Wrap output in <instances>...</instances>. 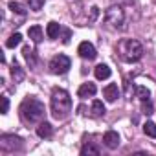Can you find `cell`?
Listing matches in <instances>:
<instances>
[{
    "label": "cell",
    "instance_id": "1",
    "mask_svg": "<svg viewBox=\"0 0 156 156\" xmlns=\"http://www.w3.org/2000/svg\"><path fill=\"white\" fill-rule=\"evenodd\" d=\"M72 110V98L66 90L62 88H53L51 92V114L55 119H64L68 118Z\"/></svg>",
    "mask_w": 156,
    "mask_h": 156
},
{
    "label": "cell",
    "instance_id": "2",
    "mask_svg": "<svg viewBox=\"0 0 156 156\" xmlns=\"http://www.w3.org/2000/svg\"><path fill=\"white\" fill-rule=\"evenodd\" d=\"M46 114L44 103H41L37 98H26L20 105V116L26 123H39L42 121Z\"/></svg>",
    "mask_w": 156,
    "mask_h": 156
},
{
    "label": "cell",
    "instance_id": "3",
    "mask_svg": "<svg viewBox=\"0 0 156 156\" xmlns=\"http://www.w3.org/2000/svg\"><path fill=\"white\" fill-rule=\"evenodd\" d=\"M118 53H119V57H121L123 61H127V62H136V61H140L141 55H143V46H141L138 41H134V39H127V41H121V42H119Z\"/></svg>",
    "mask_w": 156,
    "mask_h": 156
},
{
    "label": "cell",
    "instance_id": "4",
    "mask_svg": "<svg viewBox=\"0 0 156 156\" xmlns=\"http://www.w3.org/2000/svg\"><path fill=\"white\" fill-rule=\"evenodd\" d=\"M105 20L108 24H112L114 28H119V30H125V11L123 8L118 4V6H110L105 13Z\"/></svg>",
    "mask_w": 156,
    "mask_h": 156
},
{
    "label": "cell",
    "instance_id": "5",
    "mask_svg": "<svg viewBox=\"0 0 156 156\" xmlns=\"http://www.w3.org/2000/svg\"><path fill=\"white\" fill-rule=\"evenodd\" d=\"M70 66H72V62H70V59H68L66 55H55V57L50 61V72L55 73V75L66 73V72L70 70Z\"/></svg>",
    "mask_w": 156,
    "mask_h": 156
},
{
    "label": "cell",
    "instance_id": "6",
    "mask_svg": "<svg viewBox=\"0 0 156 156\" xmlns=\"http://www.w3.org/2000/svg\"><path fill=\"white\" fill-rule=\"evenodd\" d=\"M20 147H22V140L17 138V136L4 134L0 138V149L2 151H15V149H20Z\"/></svg>",
    "mask_w": 156,
    "mask_h": 156
},
{
    "label": "cell",
    "instance_id": "7",
    "mask_svg": "<svg viewBox=\"0 0 156 156\" xmlns=\"http://www.w3.org/2000/svg\"><path fill=\"white\" fill-rule=\"evenodd\" d=\"M77 53H79L83 59H88V61L96 59V55H98V51H96L94 44H92V42H88V41H85V42H81V44H79V48H77Z\"/></svg>",
    "mask_w": 156,
    "mask_h": 156
},
{
    "label": "cell",
    "instance_id": "8",
    "mask_svg": "<svg viewBox=\"0 0 156 156\" xmlns=\"http://www.w3.org/2000/svg\"><path fill=\"white\" fill-rule=\"evenodd\" d=\"M103 143H105L110 151L118 149V147H119V136H118V132H116V130H107L105 136H103Z\"/></svg>",
    "mask_w": 156,
    "mask_h": 156
},
{
    "label": "cell",
    "instance_id": "9",
    "mask_svg": "<svg viewBox=\"0 0 156 156\" xmlns=\"http://www.w3.org/2000/svg\"><path fill=\"white\" fill-rule=\"evenodd\" d=\"M103 96H105V99H107V101L114 103V101L119 98V88H118V85H114V83L107 85V87H105V90H103Z\"/></svg>",
    "mask_w": 156,
    "mask_h": 156
},
{
    "label": "cell",
    "instance_id": "10",
    "mask_svg": "<svg viewBox=\"0 0 156 156\" xmlns=\"http://www.w3.org/2000/svg\"><path fill=\"white\" fill-rule=\"evenodd\" d=\"M96 85L94 83H85V85H81L79 87V90H77V96H79V98H92L94 94H96Z\"/></svg>",
    "mask_w": 156,
    "mask_h": 156
},
{
    "label": "cell",
    "instance_id": "11",
    "mask_svg": "<svg viewBox=\"0 0 156 156\" xmlns=\"http://www.w3.org/2000/svg\"><path fill=\"white\" fill-rule=\"evenodd\" d=\"M94 73H96V79L103 81V79H108L112 72H110V68H108L107 64H98V66L94 68Z\"/></svg>",
    "mask_w": 156,
    "mask_h": 156
},
{
    "label": "cell",
    "instance_id": "12",
    "mask_svg": "<svg viewBox=\"0 0 156 156\" xmlns=\"http://www.w3.org/2000/svg\"><path fill=\"white\" fill-rule=\"evenodd\" d=\"M53 132V127L48 123V121H41L39 127H37V136L39 138H50Z\"/></svg>",
    "mask_w": 156,
    "mask_h": 156
},
{
    "label": "cell",
    "instance_id": "13",
    "mask_svg": "<svg viewBox=\"0 0 156 156\" xmlns=\"http://www.w3.org/2000/svg\"><path fill=\"white\" fill-rule=\"evenodd\" d=\"M11 77H13V81L15 83H20V81H24V77H26V73H24V70L15 62L13 64V68H11Z\"/></svg>",
    "mask_w": 156,
    "mask_h": 156
},
{
    "label": "cell",
    "instance_id": "14",
    "mask_svg": "<svg viewBox=\"0 0 156 156\" xmlns=\"http://www.w3.org/2000/svg\"><path fill=\"white\" fill-rule=\"evenodd\" d=\"M28 35H30V39H31L33 42H41V41H42V28H41V26H31V28L28 30Z\"/></svg>",
    "mask_w": 156,
    "mask_h": 156
},
{
    "label": "cell",
    "instance_id": "15",
    "mask_svg": "<svg viewBox=\"0 0 156 156\" xmlns=\"http://www.w3.org/2000/svg\"><path fill=\"white\" fill-rule=\"evenodd\" d=\"M61 30H62V28H61L57 22H50L48 28H46V35H48L50 39H57L59 33H61Z\"/></svg>",
    "mask_w": 156,
    "mask_h": 156
},
{
    "label": "cell",
    "instance_id": "16",
    "mask_svg": "<svg viewBox=\"0 0 156 156\" xmlns=\"http://www.w3.org/2000/svg\"><path fill=\"white\" fill-rule=\"evenodd\" d=\"M107 110H105V105H103V101H99V99H94L92 101V116H96V118H99V116H103Z\"/></svg>",
    "mask_w": 156,
    "mask_h": 156
},
{
    "label": "cell",
    "instance_id": "17",
    "mask_svg": "<svg viewBox=\"0 0 156 156\" xmlns=\"http://www.w3.org/2000/svg\"><path fill=\"white\" fill-rule=\"evenodd\" d=\"M81 154L83 156H99V149L92 143H87L83 149H81Z\"/></svg>",
    "mask_w": 156,
    "mask_h": 156
},
{
    "label": "cell",
    "instance_id": "18",
    "mask_svg": "<svg viewBox=\"0 0 156 156\" xmlns=\"http://www.w3.org/2000/svg\"><path fill=\"white\" fill-rule=\"evenodd\" d=\"M20 42H22V35H20V33H13V35L8 39L6 46H8V48H15V46H19Z\"/></svg>",
    "mask_w": 156,
    "mask_h": 156
},
{
    "label": "cell",
    "instance_id": "19",
    "mask_svg": "<svg viewBox=\"0 0 156 156\" xmlns=\"http://www.w3.org/2000/svg\"><path fill=\"white\" fill-rule=\"evenodd\" d=\"M13 13H17V15H26V8L20 4V2H9V6H8Z\"/></svg>",
    "mask_w": 156,
    "mask_h": 156
},
{
    "label": "cell",
    "instance_id": "20",
    "mask_svg": "<svg viewBox=\"0 0 156 156\" xmlns=\"http://www.w3.org/2000/svg\"><path fill=\"white\" fill-rule=\"evenodd\" d=\"M143 132H145L149 138H156V125H154L152 121H147V123L143 125Z\"/></svg>",
    "mask_w": 156,
    "mask_h": 156
},
{
    "label": "cell",
    "instance_id": "21",
    "mask_svg": "<svg viewBox=\"0 0 156 156\" xmlns=\"http://www.w3.org/2000/svg\"><path fill=\"white\" fill-rule=\"evenodd\" d=\"M136 94H138V98H140L141 101H145V99H151V92H149L145 87H136Z\"/></svg>",
    "mask_w": 156,
    "mask_h": 156
},
{
    "label": "cell",
    "instance_id": "22",
    "mask_svg": "<svg viewBox=\"0 0 156 156\" xmlns=\"http://www.w3.org/2000/svg\"><path fill=\"white\" fill-rule=\"evenodd\" d=\"M22 53H24V57H26V61L30 64H35V53H33V50H30V46H26L22 50Z\"/></svg>",
    "mask_w": 156,
    "mask_h": 156
},
{
    "label": "cell",
    "instance_id": "23",
    "mask_svg": "<svg viewBox=\"0 0 156 156\" xmlns=\"http://www.w3.org/2000/svg\"><path fill=\"white\" fill-rule=\"evenodd\" d=\"M28 4H30V9H33V11H41L42 6H44V0H28Z\"/></svg>",
    "mask_w": 156,
    "mask_h": 156
},
{
    "label": "cell",
    "instance_id": "24",
    "mask_svg": "<svg viewBox=\"0 0 156 156\" xmlns=\"http://www.w3.org/2000/svg\"><path fill=\"white\" fill-rule=\"evenodd\" d=\"M141 110H143V114H147V116L152 114V103H151V99L141 101Z\"/></svg>",
    "mask_w": 156,
    "mask_h": 156
},
{
    "label": "cell",
    "instance_id": "25",
    "mask_svg": "<svg viewBox=\"0 0 156 156\" xmlns=\"http://www.w3.org/2000/svg\"><path fill=\"white\" fill-rule=\"evenodd\" d=\"M70 37H72V31H70L68 28H62V30H61V41H62L64 44H68V42H70Z\"/></svg>",
    "mask_w": 156,
    "mask_h": 156
},
{
    "label": "cell",
    "instance_id": "26",
    "mask_svg": "<svg viewBox=\"0 0 156 156\" xmlns=\"http://www.w3.org/2000/svg\"><path fill=\"white\" fill-rule=\"evenodd\" d=\"M0 101H2V114H6L9 110V99L6 96H2V98H0Z\"/></svg>",
    "mask_w": 156,
    "mask_h": 156
},
{
    "label": "cell",
    "instance_id": "27",
    "mask_svg": "<svg viewBox=\"0 0 156 156\" xmlns=\"http://www.w3.org/2000/svg\"><path fill=\"white\" fill-rule=\"evenodd\" d=\"M98 17H99V8L92 6V8H90V22H94Z\"/></svg>",
    "mask_w": 156,
    "mask_h": 156
},
{
    "label": "cell",
    "instance_id": "28",
    "mask_svg": "<svg viewBox=\"0 0 156 156\" xmlns=\"http://www.w3.org/2000/svg\"><path fill=\"white\" fill-rule=\"evenodd\" d=\"M112 2H127L129 4V2H132V0H112Z\"/></svg>",
    "mask_w": 156,
    "mask_h": 156
},
{
    "label": "cell",
    "instance_id": "29",
    "mask_svg": "<svg viewBox=\"0 0 156 156\" xmlns=\"http://www.w3.org/2000/svg\"><path fill=\"white\" fill-rule=\"evenodd\" d=\"M154 4H156V0H154Z\"/></svg>",
    "mask_w": 156,
    "mask_h": 156
}]
</instances>
